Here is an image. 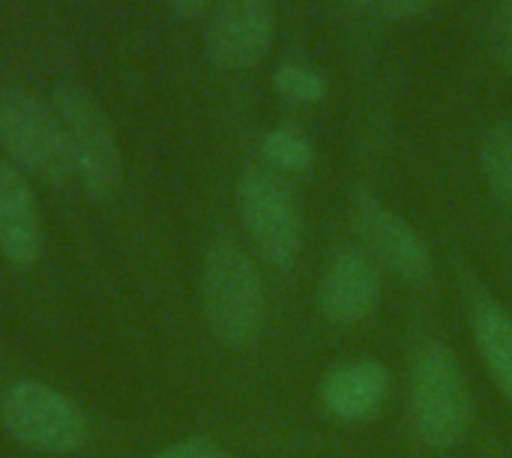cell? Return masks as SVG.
Here are the masks:
<instances>
[{
    "label": "cell",
    "instance_id": "cell-20",
    "mask_svg": "<svg viewBox=\"0 0 512 458\" xmlns=\"http://www.w3.org/2000/svg\"><path fill=\"white\" fill-rule=\"evenodd\" d=\"M345 3H351V6H369V3H378V0H345Z\"/></svg>",
    "mask_w": 512,
    "mask_h": 458
},
{
    "label": "cell",
    "instance_id": "cell-18",
    "mask_svg": "<svg viewBox=\"0 0 512 458\" xmlns=\"http://www.w3.org/2000/svg\"><path fill=\"white\" fill-rule=\"evenodd\" d=\"M432 3H438V0H378V9L387 18H411L417 12L429 9Z\"/></svg>",
    "mask_w": 512,
    "mask_h": 458
},
{
    "label": "cell",
    "instance_id": "cell-14",
    "mask_svg": "<svg viewBox=\"0 0 512 458\" xmlns=\"http://www.w3.org/2000/svg\"><path fill=\"white\" fill-rule=\"evenodd\" d=\"M261 153L264 159L276 168V171H309L312 162H315V147L309 144V138H303L300 132L294 129H270L264 138H261Z\"/></svg>",
    "mask_w": 512,
    "mask_h": 458
},
{
    "label": "cell",
    "instance_id": "cell-19",
    "mask_svg": "<svg viewBox=\"0 0 512 458\" xmlns=\"http://www.w3.org/2000/svg\"><path fill=\"white\" fill-rule=\"evenodd\" d=\"M177 15H198V12H204L207 6H210V0H165Z\"/></svg>",
    "mask_w": 512,
    "mask_h": 458
},
{
    "label": "cell",
    "instance_id": "cell-13",
    "mask_svg": "<svg viewBox=\"0 0 512 458\" xmlns=\"http://www.w3.org/2000/svg\"><path fill=\"white\" fill-rule=\"evenodd\" d=\"M480 168L495 198L512 204V123H498L483 135Z\"/></svg>",
    "mask_w": 512,
    "mask_h": 458
},
{
    "label": "cell",
    "instance_id": "cell-4",
    "mask_svg": "<svg viewBox=\"0 0 512 458\" xmlns=\"http://www.w3.org/2000/svg\"><path fill=\"white\" fill-rule=\"evenodd\" d=\"M0 147L18 171H30L54 186L72 177L69 144L54 105L24 87L0 90Z\"/></svg>",
    "mask_w": 512,
    "mask_h": 458
},
{
    "label": "cell",
    "instance_id": "cell-16",
    "mask_svg": "<svg viewBox=\"0 0 512 458\" xmlns=\"http://www.w3.org/2000/svg\"><path fill=\"white\" fill-rule=\"evenodd\" d=\"M489 51L512 72V0H498L489 15Z\"/></svg>",
    "mask_w": 512,
    "mask_h": 458
},
{
    "label": "cell",
    "instance_id": "cell-7",
    "mask_svg": "<svg viewBox=\"0 0 512 458\" xmlns=\"http://www.w3.org/2000/svg\"><path fill=\"white\" fill-rule=\"evenodd\" d=\"M357 228L369 246L372 261L396 273L408 285H426L432 276V258L420 234L372 192H357L354 198Z\"/></svg>",
    "mask_w": 512,
    "mask_h": 458
},
{
    "label": "cell",
    "instance_id": "cell-1",
    "mask_svg": "<svg viewBox=\"0 0 512 458\" xmlns=\"http://www.w3.org/2000/svg\"><path fill=\"white\" fill-rule=\"evenodd\" d=\"M204 312L228 348H249L264 324V288L252 258L231 240H216L204 258Z\"/></svg>",
    "mask_w": 512,
    "mask_h": 458
},
{
    "label": "cell",
    "instance_id": "cell-3",
    "mask_svg": "<svg viewBox=\"0 0 512 458\" xmlns=\"http://www.w3.org/2000/svg\"><path fill=\"white\" fill-rule=\"evenodd\" d=\"M69 144L72 174L96 201H108L123 180L120 147L102 105L78 84H60L51 99Z\"/></svg>",
    "mask_w": 512,
    "mask_h": 458
},
{
    "label": "cell",
    "instance_id": "cell-12",
    "mask_svg": "<svg viewBox=\"0 0 512 458\" xmlns=\"http://www.w3.org/2000/svg\"><path fill=\"white\" fill-rule=\"evenodd\" d=\"M474 339L495 384L512 399V315L495 303H480L474 309Z\"/></svg>",
    "mask_w": 512,
    "mask_h": 458
},
{
    "label": "cell",
    "instance_id": "cell-11",
    "mask_svg": "<svg viewBox=\"0 0 512 458\" xmlns=\"http://www.w3.org/2000/svg\"><path fill=\"white\" fill-rule=\"evenodd\" d=\"M387 387H390L387 369L372 360H360L333 369L321 384V399L333 417L345 423H357V420H369L381 408Z\"/></svg>",
    "mask_w": 512,
    "mask_h": 458
},
{
    "label": "cell",
    "instance_id": "cell-2",
    "mask_svg": "<svg viewBox=\"0 0 512 458\" xmlns=\"http://www.w3.org/2000/svg\"><path fill=\"white\" fill-rule=\"evenodd\" d=\"M474 399L456 357L429 345L411 372V423L417 438L432 450H453L471 429Z\"/></svg>",
    "mask_w": 512,
    "mask_h": 458
},
{
    "label": "cell",
    "instance_id": "cell-10",
    "mask_svg": "<svg viewBox=\"0 0 512 458\" xmlns=\"http://www.w3.org/2000/svg\"><path fill=\"white\" fill-rule=\"evenodd\" d=\"M42 246L36 198L15 165L0 162V255L6 264L27 270Z\"/></svg>",
    "mask_w": 512,
    "mask_h": 458
},
{
    "label": "cell",
    "instance_id": "cell-6",
    "mask_svg": "<svg viewBox=\"0 0 512 458\" xmlns=\"http://www.w3.org/2000/svg\"><path fill=\"white\" fill-rule=\"evenodd\" d=\"M237 210L255 246L276 267H291L300 252V210L285 180L270 168H252L237 183Z\"/></svg>",
    "mask_w": 512,
    "mask_h": 458
},
{
    "label": "cell",
    "instance_id": "cell-8",
    "mask_svg": "<svg viewBox=\"0 0 512 458\" xmlns=\"http://www.w3.org/2000/svg\"><path fill=\"white\" fill-rule=\"evenodd\" d=\"M273 24L270 0H216L204 30L210 60L222 69L258 63L270 48Z\"/></svg>",
    "mask_w": 512,
    "mask_h": 458
},
{
    "label": "cell",
    "instance_id": "cell-9",
    "mask_svg": "<svg viewBox=\"0 0 512 458\" xmlns=\"http://www.w3.org/2000/svg\"><path fill=\"white\" fill-rule=\"evenodd\" d=\"M378 300H381V279L372 255L360 249L339 252L324 270L318 288V306L324 318L339 327H351L366 321L378 309Z\"/></svg>",
    "mask_w": 512,
    "mask_h": 458
},
{
    "label": "cell",
    "instance_id": "cell-5",
    "mask_svg": "<svg viewBox=\"0 0 512 458\" xmlns=\"http://www.w3.org/2000/svg\"><path fill=\"white\" fill-rule=\"evenodd\" d=\"M0 420L18 444L36 453L66 456L87 444V420L81 408L39 381H15L0 399Z\"/></svg>",
    "mask_w": 512,
    "mask_h": 458
},
{
    "label": "cell",
    "instance_id": "cell-15",
    "mask_svg": "<svg viewBox=\"0 0 512 458\" xmlns=\"http://www.w3.org/2000/svg\"><path fill=\"white\" fill-rule=\"evenodd\" d=\"M276 93L291 105H312L324 96V75L306 63H279L273 72Z\"/></svg>",
    "mask_w": 512,
    "mask_h": 458
},
{
    "label": "cell",
    "instance_id": "cell-17",
    "mask_svg": "<svg viewBox=\"0 0 512 458\" xmlns=\"http://www.w3.org/2000/svg\"><path fill=\"white\" fill-rule=\"evenodd\" d=\"M153 458H234L231 453H225L222 447L210 444V441H201V438H192V441H177L165 450H159Z\"/></svg>",
    "mask_w": 512,
    "mask_h": 458
}]
</instances>
